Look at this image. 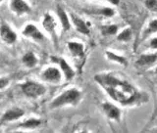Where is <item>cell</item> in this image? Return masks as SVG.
<instances>
[{
    "label": "cell",
    "instance_id": "6da1fadb",
    "mask_svg": "<svg viewBox=\"0 0 157 133\" xmlns=\"http://www.w3.org/2000/svg\"><path fill=\"white\" fill-rule=\"evenodd\" d=\"M94 81L113 100L123 106H136L148 101V96L131 82L112 72H101L94 76Z\"/></svg>",
    "mask_w": 157,
    "mask_h": 133
},
{
    "label": "cell",
    "instance_id": "7a4b0ae2",
    "mask_svg": "<svg viewBox=\"0 0 157 133\" xmlns=\"http://www.w3.org/2000/svg\"><path fill=\"white\" fill-rule=\"evenodd\" d=\"M82 98V92L76 87H71L53 98L49 106L51 109H59L65 106H76L81 102Z\"/></svg>",
    "mask_w": 157,
    "mask_h": 133
},
{
    "label": "cell",
    "instance_id": "3957f363",
    "mask_svg": "<svg viewBox=\"0 0 157 133\" xmlns=\"http://www.w3.org/2000/svg\"><path fill=\"white\" fill-rule=\"evenodd\" d=\"M19 87L24 96L33 100L44 96L47 91V88L43 83L32 79H28L19 83Z\"/></svg>",
    "mask_w": 157,
    "mask_h": 133
},
{
    "label": "cell",
    "instance_id": "277c9868",
    "mask_svg": "<svg viewBox=\"0 0 157 133\" xmlns=\"http://www.w3.org/2000/svg\"><path fill=\"white\" fill-rule=\"evenodd\" d=\"M64 76L58 66H49L40 72V79L52 85H58L62 82Z\"/></svg>",
    "mask_w": 157,
    "mask_h": 133
},
{
    "label": "cell",
    "instance_id": "5b68a950",
    "mask_svg": "<svg viewBox=\"0 0 157 133\" xmlns=\"http://www.w3.org/2000/svg\"><path fill=\"white\" fill-rule=\"evenodd\" d=\"M41 26L42 29L45 31L53 40L54 45L58 44V33H57V21L55 17L51 13L46 12L44 13L42 20H41Z\"/></svg>",
    "mask_w": 157,
    "mask_h": 133
},
{
    "label": "cell",
    "instance_id": "8992f818",
    "mask_svg": "<svg viewBox=\"0 0 157 133\" xmlns=\"http://www.w3.org/2000/svg\"><path fill=\"white\" fill-rule=\"evenodd\" d=\"M21 33L25 38H27L29 40L33 41V42L42 43L45 40V34H44V32L33 23L27 24L26 26L22 28Z\"/></svg>",
    "mask_w": 157,
    "mask_h": 133
},
{
    "label": "cell",
    "instance_id": "52a82bcc",
    "mask_svg": "<svg viewBox=\"0 0 157 133\" xmlns=\"http://www.w3.org/2000/svg\"><path fill=\"white\" fill-rule=\"evenodd\" d=\"M0 40L6 45H14L18 41V33L6 21H0Z\"/></svg>",
    "mask_w": 157,
    "mask_h": 133
},
{
    "label": "cell",
    "instance_id": "ba28073f",
    "mask_svg": "<svg viewBox=\"0 0 157 133\" xmlns=\"http://www.w3.org/2000/svg\"><path fill=\"white\" fill-rule=\"evenodd\" d=\"M9 10L15 16H24L32 12V6L27 0H10Z\"/></svg>",
    "mask_w": 157,
    "mask_h": 133
},
{
    "label": "cell",
    "instance_id": "9c48e42d",
    "mask_svg": "<svg viewBox=\"0 0 157 133\" xmlns=\"http://www.w3.org/2000/svg\"><path fill=\"white\" fill-rule=\"evenodd\" d=\"M51 61L54 64H56V66L59 67V68L61 70L63 76H64V78H65L67 81H70L73 79L74 76L76 75L75 70L70 66V64H69L65 59L62 57L53 56V57H51Z\"/></svg>",
    "mask_w": 157,
    "mask_h": 133
},
{
    "label": "cell",
    "instance_id": "30bf717a",
    "mask_svg": "<svg viewBox=\"0 0 157 133\" xmlns=\"http://www.w3.org/2000/svg\"><path fill=\"white\" fill-rule=\"evenodd\" d=\"M25 115H26V112H25L22 108L11 107V108H8V109L3 113L0 120L2 122H6V124H8V122H14V121L20 120Z\"/></svg>",
    "mask_w": 157,
    "mask_h": 133
},
{
    "label": "cell",
    "instance_id": "8fae6325",
    "mask_svg": "<svg viewBox=\"0 0 157 133\" xmlns=\"http://www.w3.org/2000/svg\"><path fill=\"white\" fill-rule=\"evenodd\" d=\"M68 50L72 55V57L76 61H83L86 56L85 45L78 41H69L67 43ZM83 63V62H82Z\"/></svg>",
    "mask_w": 157,
    "mask_h": 133
},
{
    "label": "cell",
    "instance_id": "7c38bea8",
    "mask_svg": "<svg viewBox=\"0 0 157 133\" xmlns=\"http://www.w3.org/2000/svg\"><path fill=\"white\" fill-rule=\"evenodd\" d=\"M70 19H71V23L74 24V27H75L76 31L78 32L85 34V35H88V34L90 33V26H88V24L86 21H83L81 17H78V15L74 13H71Z\"/></svg>",
    "mask_w": 157,
    "mask_h": 133
},
{
    "label": "cell",
    "instance_id": "4fadbf2b",
    "mask_svg": "<svg viewBox=\"0 0 157 133\" xmlns=\"http://www.w3.org/2000/svg\"><path fill=\"white\" fill-rule=\"evenodd\" d=\"M102 110L109 120L120 121L121 120V110L117 106L113 105L112 103L104 102L102 104Z\"/></svg>",
    "mask_w": 157,
    "mask_h": 133
},
{
    "label": "cell",
    "instance_id": "5bb4252c",
    "mask_svg": "<svg viewBox=\"0 0 157 133\" xmlns=\"http://www.w3.org/2000/svg\"><path fill=\"white\" fill-rule=\"evenodd\" d=\"M41 124H42V120L39 119V117L31 116V117H28L26 120H24L21 122H19L16 126V128L20 130H33V129L38 128Z\"/></svg>",
    "mask_w": 157,
    "mask_h": 133
},
{
    "label": "cell",
    "instance_id": "9a60e30c",
    "mask_svg": "<svg viewBox=\"0 0 157 133\" xmlns=\"http://www.w3.org/2000/svg\"><path fill=\"white\" fill-rule=\"evenodd\" d=\"M56 15L58 21L60 23V26L63 29V31H68L71 28V19L70 15H68L67 12L61 6H57L56 8Z\"/></svg>",
    "mask_w": 157,
    "mask_h": 133
},
{
    "label": "cell",
    "instance_id": "2e32d148",
    "mask_svg": "<svg viewBox=\"0 0 157 133\" xmlns=\"http://www.w3.org/2000/svg\"><path fill=\"white\" fill-rule=\"evenodd\" d=\"M21 62H22V64L24 65L25 68H34L37 67L39 60H38V57L36 56V53L33 52V51H29V52H26L22 56Z\"/></svg>",
    "mask_w": 157,
    "mask_h": 133
},
{
    "label": "cell",
    "instance_id": "e0dca14e",
    "mask_svg": "<svg viewBox=\"0 0 157 133\" xmlns=\"http://www.w3.org/2000/svg\"><path fill=\"white\" fill-rule=\"evenodd\" d=\"M157 61L156 54H144L136 61V65L139 66H149Z\"/></svg>",
    "mask_w": 157,
    "mask_h": 133
},
{
    "label": "cell",
    "instance_id": "ac0fdd59",
    "mask_svg": "<svg viewBox=\"0 0 157 133\" xmlns=\"http://www.w3.org/2000/svg\"><path fill=\"white\" fill-rule=\"evenodd\" d=\"M106 56L110 61L116 62V63L120 64V65H122V66H127L128 65V61H127V59L125 57L118 55V54H116L114 52L106 51Z\"/></svg>",
    "mask_w": 157,
    "mask_h": 133
},
{
    "label": "cell",
    "instance_id": "d6986e66",
    "mask_svg": "<svg viewBox=\"0 0 157 133\" xmlns=\"http://www.w3.org/2000/svg\"><path fill=\"white\" fill-rule=\"evenodd\" d=\"M100 31L103 35H114L118 31V26L117 24H104L100 27Z\"/></svg>",
    "mask_w": 157,
    "mask_h": 133
},
{
    "label": "cell",
    "instance_id": "ffe728a7",
    "mask_svg": "<svg viewBox=\"0 0 157 133\" xmlns=\"http://www.w3.org/2000/svg\"><path fill=\"white\" fill-rule=\"evenodd\" d=\"M132 38V31L130 28H125L124 31H121L119 34L117 35V39L119 41H123V42H127L130 41Z\"/></svg>",
    "mask_w": 157,
    "mask_h": 133
},
{
    "label": "cell",
    "instance_id": "44dd1931",
    "mask_svg": "<svg viewBox=\"0 0 157 133\" xmlns=\"http://www.w3.org/2000/svg\"><path fill=\"white\" fill-rule=\"evenodd\" d=\"M153 32H157V19L152 20V21L149 23L148 27L145 29V31L144 33V37L149 35V34L153 33Z\"/></svg>",
    "mask_w": 157,
    "mask_h": 133
},
{
    "label": "cell",
    "instance_id": "7402d4cb",
    "mask_svg": "<svg viewBox=\"0 0 157 133\" xmlns=\"http://www.w3.org/2000/svg\"><path fill=\"white\" fill-rule=\"evenodd\" d=\"M99 14L103 15V16L105 17H108V18H111L115 15V11L113 10L112 8H109V7H104L99 10Z\"/></svg>",
    "mask_w": 157,
    "mask_h": 133
},
{
    "label": "cell",
    "instance_id": "603a6c76",
    "mask_svg": "<svg viewBox=\"0 0 157 133\" xmlns=\"http://www.w3.org/2000/svg\"><path fill=\"white\" fill-rule=\"evenodd\" d=\"M10 78L7 76H0V91H2L10 85Z\"/></svg>",
    "mask_w": 157,
    "mask_h": 133
},
{
    "label": "cell",
    "instance_id": "cb8c5ba5",
    "mask_svg": "<svg viewBox=\"0 0 157 133\" xmlns=\"http://www.w3.org/2000/svg\"><path fill=\"white\" fill-rule=\"evenodd\" d=\"M146 8L152 12L157 11V0H145Z\"/></svg>",
    "mask_w": 157,
    "mask_h": 133
},
{
    "label": "cell",
    "instance_id": "d4e9b609",
    "mask_svg": "<svg viewBox=\"0 0 157 133\" xmlns=\"http://www.w3.org/2000/svg\"><path fill=\"white\" fill-rule=\"evenodd\" d=\"M149 45L152 49H157V37H154L151 39L149 42Z\"/></svg>",
    "mask_w": 157,
    "mask_h": 133
},
{
    "label": "cell",
    "instance_id": "484cf974",
    "mask_svg": "<svg viewBox=\"0 0 157 133\" xmlns=\"http://www.w3.org/2000/svg\"><path fill=\"white\" fill-rule=\"evenodd\" d=\"M106 1L110 2V3L113 4V5H118V4L120 3V0H106Z\"/></svg>",
    "mask_w": 157,
    "mask_h": 133
},
{
    "label": "cell",
    "instance_id": "4316f807",
    "mask_svg": "<svg viewBox=\"0 0 157 133\" xmlns=\"http://www.w3.org/2000/svg\"><path fill=\"white\" fill-rule=\"evenodd\" d=\"M3 97V94H2V93L1 92H0V99H1V98Z\"/></svg>",
    "mask_w": 157,
    "mask_h": 133
},
{
    "label": "cell",
    "instance_id": "83f0119b",
    "mask_svg": "<svg viewBox=\"0 0 157 133\" xmlns=\"http://www.w3.org/2000/svg\"><path fill=\"white\" fill-rule=\"evenodd\" d=\"M4 2V0H0V4H1V3H3Z\"/></svg>",
    "mask_w": 157,
    "mask_h": 133
},
{
    "label": "cell",
    "instance_id": "f1b7e54d",
    "mask_svg": "<svg viewBox=\"0 0 157 133\" xmlns=\"http://www.w3.org/2000/svg\"><path fill=\"white\" fill-rule=\"evenodd\" d=\"M155 72L157 73V68H156V70H155Z\"/></svg>",
    "mask_w": 157,
    "mask_h": 133
}]
</instances>
